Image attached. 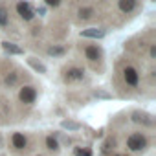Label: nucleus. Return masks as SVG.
I'll list each match as a JSON object with an SVG mask.
<instances>
[{"label": "nucleus", "mask_w": 156, "mask_h": 156, "mask_svg": "<svg viewBox=\"0 0 156 156\" xmlns=\"http://www.w3.org/2000/svg\"><path fill=\"white\" fill-rule=\"evenodd\" d=\"M17 13H19V17L22 19V20H31L33 17H35V13H33V9L30 8V4L28 2H24V0H20V2H17Z\"/></svg>", "instance_id": "20e7f679"}, {"label": "nucleus", "mask_w": 156, "mask_h": 156, "mask_svg": "<svg viewBox=\"0 0 156 156\" xmlns=\"http://www.w3.org/2000/svg\"><path fill=\"white\" fill-rule=\"evenodd\" d=\"M28 62H30V66H31V68H35L37 72H41V73H46V66H44V64H41V62H37V61H33V59H30Z\"/></svg>", "instance_id": "2eb2a0df"}, {"label": "nucleus", "mask_w": 156, "mask_h": 156, "mask_svg": "<svg viewBox=\"0 0 156 156\" xmlns=\"http://www.w3.org/2000/svg\"><path fill=\"white\" fill-rule=\"evenodd\" d=\"M11 143H13V147H15V149H24V147L28 145V140H26V136H24V134L15 132V134L11 136Z\"/></svg>", "instance_id": "6e6552de"}, {"label": "nucleus", "mask_w": 156, "mask_h": 156, "mask_svg": "<svg viewBox=\"0 0 156 156\" xmlns=\"http://www.w3.org/2000/svg\"><path fill=\"white\" fill-rule=\"evenodd\" d=\"M77 15H79V19H83V20H88V19H92L96 15V11H94V8H81L77 11Z\"/></svg>", "instance_id": "9b49d317"}, {"label": "nucleus", "mask_w": 156, "mask_h": 156, "mask_svg": "<svg viewBox=\"0 0 156 156\" xmlns=\"http://www.w3.org/2000/svg\"><path fill=\"white\" fill-rule=\"evenodd\" d=\"M147 138L141 134V132H134V134H130L129 138H127V147L130 149V151H134V152H138V151H143L145 147H147Z\"/></svg>", "instance_id": "f257e3e1"}, {"label": "nucleus", "mask_w": 156, "mask_h": 156, "mask_svg": "<svg viewBox=\"0 0 156 156\" xmlns=\"http://www.w3.org/2000/svg\"><path fill=\"white\" fill-rule=\"evenodd\" d=\"M154 55H156V48L151 46V59H154Z\"/></svg>", "instance_id": "aec40b11"}, {"label": "nucleus", "mask_w": 156, "mask_h": 156, "mask_svg": "<svg viewBox=\"0 0 156 156\" xmlns=\"http://www.w3.org/2000/svg\"><path fill=\"white\" fill-rule=\"evenodd\" d=\"M85 77V70L81 68H68L64 72V81L66 83H73V81H81Z\"/></svg>", "instance_id": "39448f33"}, {"label": "nucleus", "mask_w": 156, "mask_h": 156, "mask_svg": "<svg viewBox=\"0 0 156 156\" xmlns=\"http://www.w3.org/2000/svg\"><path fill=\"white\" fill-rule=\"evenodd\" d=\"M8 24H9V13H8V9L4 6H0V26L6 28Z\"/></svg>", "instance_id": "f8f14e48"}, {"label": "nucleus", "mask_w": 156, "mask_h": 156, "mask_svg": "<svg viewBox=\"0 0 156 156\" xmlns=\"http://www.w3.org/2000/svg\"><path fill=\"white\" fill-rule=\"evenodd\" d=\"M121 73H123V81L129 87H138V83H140V73H138V70L134 66H125Z\"/></svg>", "instance_id": "f03ea898"}, {"label": "nucleus", "mask_w": 156, "mask_h": 156, "mask_svg": "<svg viewBox=\"0 0 156 156\" xmlns=\"http://www.w3.org/2000/svg\"><path fill=\"white\" fill-rule=\"evenodd\" d=\"M81 37L103 39V37H105V31H103V30H98V28H90V30H83V31H81Z\"/></svg>", "instance_id": "1a4fd4ad"}, {"label": "nucleus", "mask_w": 156, "mask_h": 156, "mask_svg": "<svg viewBox=\"0 0 156 156\" xmlns=\"http://www.w3.org/2000/svg\"><path fill=\"white\" fill-rule=\"evenodd\" d=\"M75 156H92V151L90 149H81V147H75Z\"/></svg>", "instance_id": "a211bd4d"}, {"label": "nucleus", "mask_w": 156, "mask_h": 156, "mask_svg": "<svg viewBox=\"0 0 156 156\" xmlns=\"http://www.w3.org/2000/svg\"><path fill=\"white\" fill-rule=\"evenodd\" d=\"M46 147H48L50 151H59V143H57V140H55L53 136H48V138H46Z\"/></svg>", "instance_id": "ddd939ff"}, {"label": "nucleus", "mask_w": 156, "mask_h": 156, "mask_svg": "<svg viewBox=\"0 0 156 156\" xmlns=\"http://www.w3.org/2000/svg\"><path fill=\"white\" fill-rule=\"evenodd\" d=\"M85 55H87L88 61H99V59L103 57V51H101L99 46H96V44H88V46L85 48Z\"/></svg>", "instance_id": "423d86ee"}, {"label": "nucleus", "mask_w": 156, "mask_h": 156, "mask_svg": "<svg viewBox=\"0 0 156 156\" xmlns=\"http://www.w3.org/2000/svg\"><path fill=\"white\" fill-rule=\"evenodd\" d=\"M44 2H46L50 8H57V6L61 4V0H44Z\"/></svg>", "instance_id": "6ab92c4d"}, {"label": "nucleus", "mask_w": 156, "mask_h": 156, "mask_svg": "<svg viewBox=\"0 0 156 156\" xmlns=\"http://www.w3.org/2000/svg\"><path fill=\"white\" fill-rule=\"evenodd\" d=\"M62 129H68V130H79L81 125L77 121H62Z\"/></svg>", "instance_id": "4468645a"}, {"label": "nucleus", "mask_w": 156, "mask_h": 156, "mask_svg": "<svg viewBox=\"0 0 156 156\" xmlns=\"http://www.w3.org/2000/svg\"><path fill=\"white\" fill-rule=\"evenodd\" d=\"M2 48H4L8 53H13V55H20V53H24V51H22V48L15 46L13 42H2Z\"/></svg>", "instance_id": "9d476101"}, {"label": "nucleus", "mask_w": 156, "mask_h": 156, "mask_svg": "<svg viewBox=\"0 0 156 156\" xmlns=\"http://www.w3.org/2000/svg\"><path fill=\"white\" fill-rule=\"evenodd\" d=\"M66 50L62 48V46H51V48H48V53L50 55H62Z\"/></svg>", "instance_id": "f3484780"}, {"label": "nucleus", "mask_w": 156, "mask_h": 156, "mask_svg": "<svg viewBox=\"0 0 156 156\" xmlns=\"http://www.w3.org/2000/svg\"><path fill=\"white\" fill-rule=\"evenodd\" d=\"M17 81H19V75H17V73H9V75H6V85H8V87L17 85Z\"/></svg>", "instance_id": "dca6fc26"}, {"label": "nucleus", "mask_w": 156, "mask_h": 156, "mask_svg": "<svg viewBox=\"0 0 156 156\" xmlns=\"http://www.w3.org/2000/svg\"><path fill=\"white\" fill-rule=\"evenodd\" d=\"M118 6H119V9L123 13H132L136 9V6H138V0H119Z\"/></svg>", "instance_id": "0eeeda50"}, {"label": "nucleus", "mask_w": 156, "mask_h": 156, "mask_svg": "<svg viewBox=\"0 0 156 156\" xmlns=\"http://www.w3.org/2000/svg\"><path fill=\"white\" fill-rule=\"evenodd\" d=\"M19 99L26 105H31L35 99H37V90L33 87H22L20 92H19Z\"/></svg>", "instance_id": "7ed1b4c3"}]
</instances>
